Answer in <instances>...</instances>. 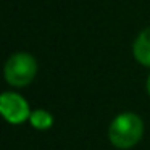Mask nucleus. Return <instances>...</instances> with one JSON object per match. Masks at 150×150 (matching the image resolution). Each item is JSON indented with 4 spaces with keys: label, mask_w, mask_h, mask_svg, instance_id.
<instances>
[{
    "label": "nucleus",
    "mask_w": 150,
    "mask_h": 150,
    "mask_svg": "<svg viewBox=\"0 0 150 150\" xmlns=\"http://www.w3.org/2000/svg\"><path fill=\"white\" fill-rule=\"evenodd\" d=\"M144 134V123L136 113H121L111 121L110 129H108V137L110 142L116 149H131L134 147Z\"/></svg>",
    "instance_id": "1"
},
{
    "label": "nucleus",
    "mask_w": 150,
    "mask_h": 150,
    "mask_svg": "<svg viewBox=\"0 0 150 150\" xmlns=\"http://www.w3.org/2000/svg\"><path fill=\"white\" fill-rule=\"evenodd\" d=\"M37 73V62L26 52L13 53L5 63V79L13 87L28 86Z\"/></svg>",
    "instance_id": "2"
},
{
    "label": "nucleus",
    "mask_w": 150,
    "mask_h": 150,
    "mask_svg": "<svg viewBox=\"0 0 150 150\" xmlns=\"http://www.w3.org/2000/svg\"><path fill=\"white\" fill-rule=\"evenodd\" d=\"M0 111L11 124H21L29 120L31 111L28 102L15 92H4L0 97Z\"/></svg>",
    "instance_id": "3"
},
{
    "label": "nucleus",
    "mask_w": 150,
    "mask_h": 150,
    "mask_svg": "<svg viewBox=\"0 0 150 150\" xmlns=\"http://www.w3.org/2000/svg\"><path fill=\"white\" fill-rule=\"evenodd\" d=\"M29 121L33 124V127L36 129H49L53 124V116L47 110H34L29 116Z\"/></svg>",
    "instance_id": "5"
},
{
    "label": "nucleus",
    "mask_w": 150,
    "mask_h": 150,
    "mask_svg": "<svg viewBox=\"0 0 150 150\" xmlns=\"http://www.w3.org/2000/svg\"><path fill=\"white\" fill-rule=\"evenodd\" d=\"M134 58L144 66H150V26L137 36L132 45Z\"/></svg>",
    "instance_id": "4"
},
{
    "label": "nucleus",
    "mask_w": 150,
    "mask_h": 150,
    "mask_svg": "<svg viewBox=\"0 0 150 150\" xmlns=\"http://www.w3.org/2000/svg\"><path fill=\"white\" fill-rule=\"evenodd\" d=\"M147 92H149V95H150V74H149V78H147Z\"/></svg>",
    "instance_id": "6"
}]
</instances>
